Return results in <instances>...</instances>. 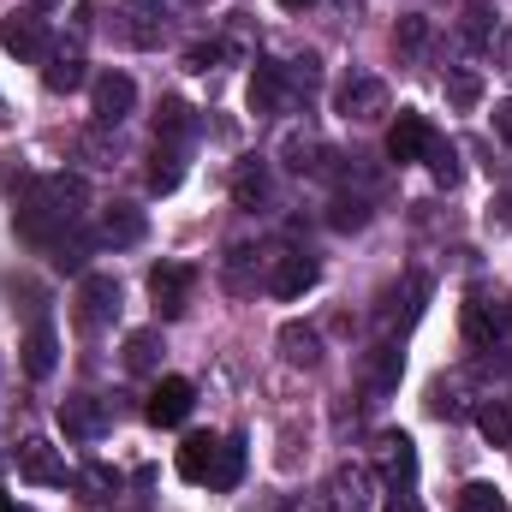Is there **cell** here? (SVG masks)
Listing matches in <instances>:
<instances>
[{
	"label": "cell",
	"mask_w": 512,
	"mask_h": 512,
	"mask_svg": "<svg viewBox=\"0 0 512 512\" xmlns=\"http://www.w3.org/2000/svg\"><path fill=\"white\" fill-rule=\"evenodd\" d=\"M376 459H382V483L393 495L417 483V441H411L405 429H387L382 441H376Z\"/></svg>",
	"instance_id": "1"
},
{
	"label": "cell",
	"mask_w": 512,
	"mask_h": 512,
	"mask_svg": "<svg viewBox=\"0 0 512 512\" xmlns=\"http://www.w3.org/2000/svg\"><path fill=\"white\" fill-rule=\"evenodd\" d=\"M191 286H197V268H185V262H161V268H149V292H155V310H161V316H185Z\"/></svg>",
	"instance_id": "2"
},
{
	"label": "cell",
	"mask_w": 512,
	"mask_h": 512,
	"mask_svg": "<svg viewBox=\"0 0 512 512\" xmlns=\"http://www.w3.org/2000/svg\"><path fill=\"white\" fill-rule=\"evenodd\" d=\"M120 310V280L114 274H84L78 280V328H102Z\"/></svg>",
	"instance_id": "3"
},
{
	"label": "cell",
	"mask_w": 512,
	"mask_h": 512,
	"mask_svg": "<svg viewBox=\"0 0 512 512\" xmlns=\"http://www.w3.org/2000/svg\"><path fill=\"white\" fill-rule=\"evenodd\" d=\"M191 399H197V387L185 382V376H167V382H155L149 405H143V417H149L155 429H173V423L191 417Z\"/></svg>",
	"instance_id": "4"
},
{
	"label": "cell",
	"mask_w": 512,
	"mask_h": 512,
	"mask_svg": "<svg viewBox=\"0 0 512 512\" xmlns=\"http://www.w3.org/2000/svg\"><path fill=\"white\" fill-rule=\"evenodd\" d=\"M18 477L36 483V489H66V459H60V447L24 441V447H18Z\"/></svg>",
	"instance_id": "5"
},
{
	"label": "cell",
	"mask_w": 512,
	"mask_h": 512,
	"mask_svg": "<svg viewBox=\"0 0 512 512\" xmlns=\"http://www.w3.org/2000/svg\"><path fill=\"white\" fill-rule=\"evenodd\" d=\"M90 102H96V120H102V126H120L131 108H137V84H131L126 72H102V78L90 84Z\"/></svg>",
	"instance_id": "6"
},
{
	"label": "cell",
	"mask_w": 512,
	"mask_h": 512,
	"mask_svg": "<svg viewBox=\"0 0 512 512\" xmlns=\"http://www.w3.org/2000/svg\"><path fill=\"white\" fill-rule=\"evenodd\" d=\"M435 149V126L423 120V114H399L393 126H387V155L405 167V161H423Z\"/></svg>",
	"instance_id": "7"
},
{
	"label": "cell",
	"mask_w": 512,
	"mask_h": 512,
	"mask_svg": "<svg viewBox=\"0 0 512 512\" xmlns=\"http://www.w3.org/2000/svg\"><path fill=\"white\" fill-rule=\"evenodd\" d=\"M0 48L18 54V60H42V54H48V30H42V18H36V12H12V18L0 24Z\"/></svg>",
	"instance_id": "8"
},
{
	"label": "cell",
	"mask_w": 512,
	"mask_h": 512,
	"mask_svg": "<svg viewBox=\"0 0 512 512\" xmlns=\"http://www.w3.org/2000/svg\"><path fill=\"white\" fill-rule=\"evenodd\" d=\"M340 114L346 120H376V114H387V84L382 78H352L340 90Z\"/></svg>",
	"instance_id": "9"
},
{
	"label": "cell",
	"mask_w": 512,
	"mask_h": 512,
	"mask_svg": "<svg viewBox=\"0 0 512 512\" xmlns=\"http://www.w3.org/2000/svg\"><path fill=\"white\" fill-rule=\"evenodd\" d=\"M310 286H316V262L310 256H280L274 274H268V292L274 298H304Z\"/></svg>",
	"instance_id": "10"
},
{
	"label": "cell",
	"mask_w": 512,
	"mask_h": 512,
	"mask_svg": "<svg viewBox=\"0 0 512 512\" xmlns=\"http://www.w3.org/2000/svg\"><path fill=\"white\" fill-rule=\"evenodd\" d=\"M18 352H24V370L42 382V376H54V364H60V334H54L48 322H36V328L24 334V346H18Z\"/></svg>",
	"instance_id": "11"
},
{
	"label": "cell",
	"mask_w": 512,
	"mask_h": 512,
	"mask_svg": "<svg viewBox=\"0 0 512 512\" xmlns=\"http://www.w3.org/2000/svg\"><path fill=\"white\" fill-rule=\"evenodd\" d=\"M417 298H429V280H423V274H405L399 286H387V298H382V322H387V328H393V322H411V316L423 310Z\"/></svg>",
	"instance_id": "12"
},
{
	"label": "cell",
	"mask_w": 512,
	"mask_h": 512,
	"mask_svg": "<svg viewBox=\"0 0 512 512\" xmlns=\"http://www.w3.org/2000/svg\"><path fill=\"white\" fill-rule=\"evenodd\" d=\"M102 423H108V417H102V405H96L90 393H78V399H66V405H60V429H66L72 441H96V435H102Z\"/></svg>",
	"instance_id": "13"
},
{
	"label": "cell",
	"mask_w": 512,
	"mask_h": 512,
	"mask_svg": "<svg viewBox=\"0 0 512 512\" xmlns=\"http://www.w3.org/2000/svg\"><path fill=\"white\" fill-rule=\"evenodd\" d=\"M215 453H221L215 435H185V447H179V477H185V483H209Z\"/></svg>",
	"instance_id": "14"
},
{
	"label": "cell",
	"mask_w": 512,
	"mask_h": 512,
	"mask_svg": "<svg viewBox=\"0 0 512 512\" xmlns=\"http://www.w3.org/2000/svg\"><path fill=\"white\" fill-rule=\"evenodd\" d=\"M143 227H149V221H143V209H131V203H114V209L102 215V239H108L114 251L137 245V239H143Z\"/></svg>",
	"instance_id": "15"
},
{
	"label": "cell",
	"mask_w": 512,
	"mask_h": 512,
	"mask_svg": "<svg viewBox=\"0 0 512 512\" xmlns=\"http://www.w3.org/2000/svg\"><path fill=\"white\" fill-rule=\"evenodd\" d=\"M280 358H286V364H298V370H310V364L322 358V340H316V328H304V322H286V328H280Z\"/></svg>",
	"instance_id": "16"
},
{
	"label": "cell",
	"mask_w": 512,
	"mask_h": 512,
	"mask_svg": "<svg viewBox=\"0 0 512 512\" xmlns=\"http://www.w3.org/2000/svg\"><path fill=\"white\" fill-rule=\"evenodd\" d=\"M334 507L340 512H364L370 507V471L340 465V471H334Z\"/></svg>",
	"instance_id": "17"
},
{
	"label": "cell",
	"mask_w": 512,
	"mask_h": 512,
	"mask_svg": "<svg viewBox=\"0 0 512 512\" xmlns=\"http://www.w3.org/2000/svg\"><path fill=\"white\" fill-rule=\"evenodd\" d=\"M399 370H405L399 346H376V352L364 358V382H370V393H393V387H399Z\"/></svg>",
	"instance_id": "18"
},
{
	"label": "cell",
	"mask_w": 512,
	"mask_h": 512,
	"mask_svg": "<svg viewBox=\"0 0 512 512\" xmlns=\"http://www.w3.org/2000/svg\"><path fill=\"white\" fill-rule=\"evenodd\" d=\"M239 477H245V441H239V435H227V441H221V453H215L209 489H239Z\"/></svg>",
	"instance_id": "19"
},
{
	"label": "cell",
	"mask_w": 512,
	"mask_h": 512,
	"mask_svg": "<svg viewBox=\"0 0 512 512\" xmlns=\"http://www.w3.org/2000/svg\"><path fill=\"white\" fill-rule=\"evenodd\" d=\"M233 203H239V209L268 203V167H262V161H239V173H233Z\"/></svg>",
	"instance_id": "20"
},
{
	"label": "cell",
	"mask_w": 512,
	"mask_h": 512,
	"mask_svg": "<svg viewBox=\"0 0 512 512\" xmlns=\"http://www.w3.org/2000/svg\"><path fill=\"white\" fill-rule=\"evenodd\" d=\"M286 102V78H280V66H256L251 78V114H274Z\"/></svg>",
	"instance_id": "21"
},
{
	"label": "cell",
	"mask_w": 512,
	"mask_h": 512,
	"mask_svg": "<svg viewBox=\"0 0 512 512\" xmlns=\"http://www.w3.org/2000/svg\"><path fill=\"white\" fill-rule=\"evenodd\" d=\"M42 84H48L54 96H72V90L84 84V60H78V54H54V60L42 66Z\"/></svg>",
	"instance_id": "22"
},
{
	"label": "cell",
	"mask_w": 512,
	"mask_h": 512,
	"mask_svg": "<svg viewBox=\"0 0 512 512\" xmlns=\"http://www.w3.org/2000/svg\"><path fill=\"white\" fill-rule=\"evenodd\" d=\"M501 328H507V310H489V304H465V340H471V346H489Z\"/></svg>",
	"instance_id": "23"
},
{
	"label": "cell",
	"mask_w": 512,
	"mask_h": 512,
	"mask_svg": "<svg viewBox=\"0 0 512 512\" xmlns=\"http://www.w3.org/2000/svg\"><path fill=\"white\" fill-rule=\"evenodd\" d=\"M477 429H483V441H495V447H512V405H477Z\"/></svg>",
	"instance_id": "24"
},
{
	"label": "cell",
	"mask_w": 512,
	"mask_h": 512,
	"mask_svg": "<svg viewBox=\"0 0 512 512\" xmlns=\"http://www.w3.org/2000/svg\"><path fill=\"white\" fill-rule=\"evenodd\" d=\"M447 102H453L459 114H471V108L483 102V78H477V72H447Z\"/></svg>",
	"instance_id": "25"
},
{
	"label": "cell",
	"mask_w": 512,
	"mask_h": 512,
	"mask_svg": "<svg viewBox=\"0 0 512 512\" xmlns=\"http://www.w3.org/2000/svg\"><path fill=\"white\" fill-rule=\"evenodd\" d=\"M155 352H161L155 328H137V334L126 340V370H137V376H143V370H155Z\"/></svg>",
	"instance_id": "26"
},
{
	"label": "cell",
	"mask_w": 512,
	"mask_h": 512,
	"mask_svg": "<svg viewBox=\"0 0 512 512\" xmlns=\"http://www.w3.org/2000/svg\"><path fill=\"white\" fill-rule=\"evenodd\" d=\"M155 131H161L167 143H185V137H191V108H185V102H161V114H155Z\"/></svg>",
	"instance_id": "27"
},
{
	"label": "cell",
	"mask_w": 512,
	"mask_h": 512,
	"mask_svg": "<svg viewBox=\"0 0 512 512\" xmlns=\"http://www.w3.org/2000/svg\"><path fill=\"white\" fill-rule=\"evenodd\" d=\"M459 512H507V501H501L495 483H465L459 489Z\"/></svg>",
	"instance_id": "28"
},
{
	"label": "cell",
	"mask_w": 512,
	"mask_h": 512,
	"mask_svg": "<svg viewBox=\"0 0 512 512\" xmlns=\"http://www.w3.org/2000/svg\"><path fill=\"white\" fill-rule=\"evenodd\" d=\"M429 411H435V417H465V382H459V376H453V382H435Z\"/></svg>",
	"instance_id": "29"
},
{
	"label": "cell",
	"mask_w": 512,
	"mask_h": 512,
	"mask_svg": "<svg viewBox=\"0 0 512 512\" xmlns=\"http://www.w3.org/2000/svg\"><path fill=\"white\" fill-rule=\"evenodd\" d=\"M423 161H429V173H435V185H441V191H453V185H459V155H453L441 137H435V149H429Z\"/></svg>",
	"instance_id": "30"
},
{
	"label": "cell",
	"mask_w": 512,
	"mask_h": 512,
	"mask_svg": "<svg viewBox=\"0 0 512 512\" xmlns=\"http://www.w3.org/2000/svg\"><path fill=\"white\" fill-rule=\"evenodd\" d=\"M185 167H179V149H155V167H149V185L155 191H179Z\"/></svg>",
	"instance_id": "31"
},
{
	"label": "cell",
	"mask_w": 512,
	"mask_h": 512,
	"mask_svg": "<svg viewBox=\"0 0 512 512\" xmlns=\"http://www.w3.org/2000/svg\"><path fill=\"white\" fill-rule=\"evenodd\" d=\"M328 221H334V227H340V233H358V227H364V221H370V203H358V197H340V203H334V215H328Z\"/></svg>",
	"instance_id": "32"
},
{
	"label": "cell",
	"mask_w": 512,
	"mask_h": 512,
	"mask_svg": "<svg viewBox=\"0 0 512 512\" xmlns=\"http://www.w3.org/2000/svg\"><path fill=\"white\" fill-rule=\"evenodd\" d=\"M423 42H429V24H423L417 12H411V18H399V48H423Z\"/></svg>",
	"instance_id": "33"
},
{
	"label": "cell",
	"mask_w": 512,
	"mask_h": 512,
	"mask_svg": "<svg viewBox=\"0 0 512 512\" xmlns=\"http://www.w3.org/2000/svg\"><path fill=\"white\" fill-rule=\"evenodd\" d=\"M495 131L512 143V102H495Z\"/></svg>",
	"instance_id": "34"
},
{
	"label": "cell",
	"mask_w": 512,
	"mask_h": 512,
	"mask_svg": "<svg viewBox=\"0 0 512 512\" xmlns=\"http://www.w3.org/2000/svg\"><path fill=\"white\" fill-rule=\"evenodd\" d=\"M382 512H423V507H417V501H411V489H399V495H393V501H387Z\"/></svg>",
	"instance_id": "35"
},
{
	"label": "cell",
	"mask_w": 512,
	"mask_h": 512,
	"mask_svg": "<svg viewBox=\"0 0 512 512\" xmlns=\"http://www.w3.org/2000/svg\"><path fill=\"white\" fill-rule=\"evenodd\" d=\"M280 6H286V12H304V6H316V0H280Z\"/></svg>",
	"instance_id": "36"
},
{
	"label": "cell",
	"mask_w": 512,
	"mask_h": 512,
	"mask_svg": "<svg viewBox=\"0 0 512 512\" xmlns=\"http://www.w3.org/2000/svg\"><path fill=\"white\" fill-rule=\"evenodd\" d=\"M0 512H12V501H6V495H0Z\"/></svg>",
	"instance_id": "37"
},
{
	"label": "cell",
	"mask_w": 512,
	"mask_h": 512,
	"mask_svg": "<svg viewBox=\"0 0 512 512\" xmlns=\"http://www.w3.org/2000/svg\"><path fill=\"white\" fill-rule=\"evenodd\" d=\"M507 328H512V310H507Z\"/></svg>",
	"instance_id": "38"
},
{
	"label": "cell",
	"mask_w": 512,
	"mask_h": 512,
	"mask_svg": "<svg viewBox=\"0 0 512 512\" xmlns=\"http://www.w3.org/2000/svg\"><path fill=\"white\" fill-rule=\"evenodd\" d=\"M292 512H298V507H292Z\"/></svg>",
	"instance_id": "39"
}]
</instances>
